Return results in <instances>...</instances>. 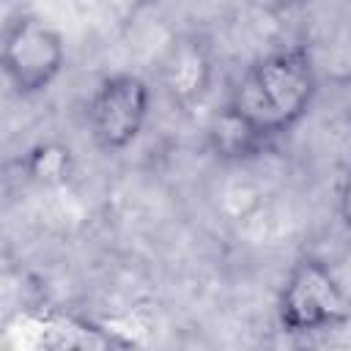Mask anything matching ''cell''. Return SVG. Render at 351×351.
<instances>
[{"label": "cell", "mask_w": 351, "mask_h": 351, "mask_svg": "<svg viewBox=\"0 0 351 351\" xmlns=\"http://www.w3.org/2000/svg\"><path fill=\"white\" fill-rule=\"evenodd\" d=\"M315 93L318 74L313 52L302 44H285L241 71L225 107L258 137L271 143L310 112Z\"/></svg>", "instance_id": "1"}, {"label": "cell", "mask_w": 351, "mask_h": 351, "mask_svg": "<svg viewBox=\"0 0 351 351\" xmlns=\"http://www.w3.org/2000/svg\"><path fill=\"white\" fill-rule=\"evenodd\" d=\"M351 318V299L335 274L315 258H299L280 288L277 321L288 335H310L343 326Z\"/></svg>", "instance_id": "2"}, {"label": "cell", "mask_w": 351, "mask_h": 351, "mask_svg": "<svg viewBox=\"0 0 351 351\" xmlns=\"http://www.w3.org/2000/svg\"><path fill=\"white\" fill-rule=\"evenodd\" d=\"M3 74L16 96L44 93L66 63L63 36L36 14L8 19L3 30Z\"/></svg>", "instance_id": "3"}, {"label": "cell", "mask_w": 351, "mask_h": 351, "mask_svg": "<svg viewBox=\"0 0 351 351\" xmlns=\"http://www.w3.org/2000/svg\"><path fill=\"white\" fill-rule=\"evenodd\" d=\"M151 115V88L140 74L118 71L104 77L88 101V126L99 151H126Z\"/></svg>", "instance_id": "4"}, {"label": "cell", "mask_w": 351, "mask_h": 351, "mask_svg": "<svg viewBox=\"0 0 351 351\" xmlns=\"http://www.w3.org/2000/svg\"><path fill=\"white\" fill-rule=\"evenodd\" d=\"M38 351H121L115 335L80 313H52L38 332Z\"/></svg>", "instance_id": "5"}, {"label": "cell", "mask_w": 351, "mask_h": 351, "mask_svg": "<svg viewBox=\"0 0 351 351\" xmlns=\"http://www.w3.org/2000/svg\"><path fill=\"white\" fill-rule=\"evenodd\" d=\"M211 82V58L203 41L181 38L170 47L165 60V85L170 96L181 104L197 101Z\"/></svg>", "instance_id": "6"}, {"label": "cell", "mask_w": 351, "mask_h": 351, "mask_svg": "<svg viewBox=\"0 0 351 351\" xmlns=\"http://www.w3.org/2000/svg\"><path fill=\"white\" fill-rule=\"evenodd\" d=\"M206 132H208V143H211L214 154L222 156V159H233V162L252 159V156L263 154L271 145L263 137H258L244 121H239L228 107L214 112Z\"/></svg>", "instance_id": "7"}, {"label": "cell", "mask_w": 351, "mask_h": 351, "mask_svg": "<svg viewBox=\"0 0 351 351\" xmlns=\"http://www.w3.org/2000/svg\"><path fill=\"white\" fill-rule=\"evenodd\" d=\"M71 151L60 143H38L22 159L25 176L41 186L63 184L71 176Z\"/></svg>", "instance_id": "8"}, {"label": "cell", "mask_w": 351, "mask_h": 351, "mask_svg": "<svg viewBox=\"0 0 351 351\" xmlns=\"http://www.w3.org/2000/svg\"><path fill=\"white\" fill-rule=\"evenodd\" d=\"M337 214H340L343 225L351 230V165H348V170L343 173L340 186H337Z\"/></svg>", "instance_id": "9"}]
</instances>
